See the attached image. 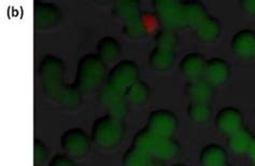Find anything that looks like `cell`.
Here are the masks:
<instances>
[{
	"mask_svg": "<svg viewBox=\"0 0 255 166\" xmlns=\"http://www.w3.org/2000/svg\"><path fill=\"white\" fill-rule=\"evenodd\" d=\"M65 66L62 59L46 55L39 66V77L44 92L63 107L75 109L81 103V92L76 85L64 82Z\"/></svg>",
	"mask_w": 255,
	"mask_h": 166,
	"instance_id": "cell-1",
	"label": "cell"
},
{
	"mask_svg": "<svg viewBox=\"0 0 255 166\" xmlns=\"http://www.w3.org/2000/svg\"><path fill=\"white\" fill-rule=\"evenodd\" d=\"M125 132L123 119L111 115L98 118L92 128V139L99 148L110 150L120 144Z\"/></svg>",
	"mask_w": 255,
	"mask_h": 166,
	"instance_id": "cell-2",
	"label": "cell"
},
{
	"mask_svg": "<svg viewBox=\"0 0 255 166\" xmlns=\"http://www.w3.org/2000/svg\"><path fill=\"white\" fill-rule=\"evenodd\" d=\"M106 74V63L95 54H86L79 61L75 85L80 92L97 89Z\"/></svg>",
	"mask_w": 255,
	"mask_h": 166,
	"instance_id": "cell-3",
	"label": "cell"
},
{
	"mask_svg": "<svg viewBox=\"0 0 255 166\" xmlns=\"http://www.w3.org/2000/svg\"><path fill=\"white\" fill-rule=\"evenodd\" d=\"M98 99L100 104L108 111V115L124 119L128 111L125 92L107 82L99 90Z\"/></svg>",
	"mask_w": 255,
	"mask_h": 166,
	"instance_id": "cell-4",
	"label": "cell"
},
{
	"mask_svg": "<svg viewBox=\"0 0 255 166\" xmlns=\"http://www.w3.org/2000/svg\"><path fill=\"white\" fill-rule=\"evenodd\" d=\"M153 6L157 18L165 28L174 30L184 26L182 2L176 0H155Z\"/></svg>",
	"mask_w": 255,
	"mask_h": 166,
	"instance_id": "cell-5",
	"label": "cell"
},
{
	"mask_svg": "<svg viewBox=\"0 0 255 166\" xmlns=\"http://www.w3.org/2000/svg\"><path fill=\"white\" fill-rule=\"evenodd\" d=\"M138 77L139 69L137 64L130 59H123L114 65L110 70L108 83L125 92L132 83L139 80Z\"/></svg>",
	"mask_w": 255,
	"mask_h": 166,
	"instance_id": "cell-6",
	"label": "cell"
},
{
	"mask_svg": "<svg viewBox=\"0 0 255 166\" xmlns=\"http://www.w3.org/2000/svg\"><path fill=\"white\" fill-rule=\"evenodd\" d=\"M90 138L84 130L73 128L67 130L60 138L63 150L71 158L81 159L90 149Z\"/></svg>",
	"mask_w": 255,
	"mask_h": 166,
	"instance_id": "cell-7",
	"label": "cell"
},
{
	"mask_svg": "<svg viewBox=\"0 0 255 166\" xmlns=\"http://www.w3.org/2000/svg\"><path fill=\"white\" fill-rule=\"evenodd\" d=\"M177 126L178 119L176 115L167 109L154 110L147 118L146 128L159 137H171Z\"/></svg>",
	"mask_w": 255,
	"mask_h": 166,
	"instance_id": "cell-8",
	"label": "cell"
},
{
	"mask_svg": "<svg viewBox=\"0 0 255 166\" xmlns=\"http://www.w3.org/2000/svg\"><path fill=\"white\" fill-rule=\"evenodd\" d=\"M62 13L53 3L36 1L33 5V23L38 29H51L59 23Z\"/></svg>",
	"mask_w": 255,
	"mask_h": 166,
	"instance_id": "cell-9",
	"label": "cell"
},
{
	"mask_svg": "<svg viewBox=\"0 0 255 166\" xmlns=\"http://www.w3.org/2000/svg\"><path fill=\"white\" fill-rule=\"evenodd\" d=\"M214 122H216L217 129L227 136L244 126L243 114L238 108L232 107V106H227L219 110Z\"/></svg>",
	"mask_w": 255,
	"mask_h": 166,
	"instance_id": "cell-10",
	"label": "cell"
},
{
	"mask_svg": "<svg viewBox=\"0 0 255 166\" xmlns=\"http://www.w3.org/2000/svg\"><path fill=\"white\" fill-rule=\"evenodd\" d=\"M232 50L241 58L255 56V31L243 29L234 35L232 39Z\"/></svg>",
	"mask_w": 255,
	"mask_h": 166,
	"instance_id": "cell-11",
	"label": "cell"
},
{
	"mask_svg": "<svg viewBox=\"0 0 255 166\" xmlns=\"http://www.w3.org/2000/svg\"><path fill=\"white\" fill-rule=\"evenodd\" d=\"M207 61L205 57L197 52L186 54L180 62V69L187 80H196L205 75Z\"/></svg>",
	"mask_w": 255,
	"mask_h": 166,
	"instance_id": "cell-12",
	"label": "cell"
},
{
	"mask_svg": "<svg viewBox=\"0 0 255 166\" xmlns=\"http://www.w3.org/2000/svg\"><path fill=\"white\" fill-rule=\"evenodd\" d=\"M231 74V67L223 58L213 57L207 61L204 78L211 85L223 84Z\"/></svg>",
	"mask_w": 255,
	"mask_h": 166,
	"instance_id": "cell-13",
	"label": "cell"
},
{
	"mask_svg": "<svg viewBox=\"0 0 255 166\" xmlns=\"http://www.w3.org/2000/svg\"><path fill=\"white\" fill-rule=\"evenodd\" d=\"M179 149V144L171 137L157 136L152 146L151 158H156L158 160H170L178 155Z\"/></svg>",
	"mask_w": 255,
	"mask_h": 166,
	"instance_id": "cell-14",
	"label": "cell"
},
{
	"mask_svg": "<svg viewBox=\"0 0 255 166\" xmlns=\"http://www.w3.org/2000/svg\"><path fill=\"white\" fill-rule=\"evenodd\" d=\"M213 85L208 82L206 79L199 78L196 80H191L186 84V94L192 99V102L208 103L213 93Z\"/></svg>",
	"mask_w": 255,
	"mask_h": 166,
	"instance_id": "cell-15",
	"label": "cell"
},
{
	"mask_svg": "<svg viewBox=\"0 0 255 166\" xmlns=\"http://www.w3.org/2000/svg\"><path fill=\"white\" fill-rule=\"evenodd\" d=\"M199 160L203 166H224L227 160V154L222 146L210 144L201 149Z\"/></svg>",
	"mask_w": 255,
	"mask_h": 166,
	"instance_id": "cell-16",
	"label": "cell"
},
{
	"mask_svg": "<svg viewBox=\"0 0 255 166\" xmlns=\"http://www.w3.org/2000/svg\"><path fill=\"white\" fill-rule=\"evenodd\" d=\"M252 139L253 135L251 134L250 130H248L245 126H243V128H240L236 132L232 133L231 135H228L227 146L234 154H248V150L250 148Z\"/></svg>",
	"mask_w": 255,
	"mask_h": 166,
	"instance_id": "cell-17",
	"label": "cell"
},
{
	"mask_svg": "<svg viewBox=\"0 0 255 166\" xmlns=\"http://www.w3.org/2000/svg\"><path fill=\"white\" fill-rule=\"evenodd\" d=\"M194 30H195V34L199 40L204 42H212L219 37L221 26L216 17L207 15L203 21L194 27Z\"/></svg>",
	"mask_w": 255,
	"mask_h": 166,
	"instance_id": "cell-18",
	"label": "cell"
},
{
	"mask_svg": "<svg viewBox=\"0 0 255 166\" xmlns=\"http://www.w3.org/2000/svg\"><path fill=\"white\" fill-rule=\"evenodd\" d=\"M121 53L120 42L116 38L107 36L100 39L97 43V55L104 63L117 61Z\"/></svg>",
	"mask_w": 255,
	"mask_h": 166,
	"instance_id": "cell-19",
	"label": "cell"
},
{
	"mask_svg": "<svg viewBox=\"0 0 255 166\" xmlns=\"http://www.w3.org/2000/svg\"><path fill=\"white\" fill-rule=\"evenodd\" d=\"M149 63L151 67L156 71L168 70L174 63V51L155 46L149 55Z\"/></svg>",
	"mask_w": 255,
	"mask_h": 166,
	"instance_id": "cell-20",
	"label": "cell"
},
{
	"mask_svg": "<svg viewBox=\"0 0 255 166\" xmlns=\"http://www.w3.org/2000/svg\"><path fill=\"white\" fill-rule=\"evenodd\" d=\"M182 11L184 26L187 25L195 27L207 16L206 8L199 1L182 2Z\"/></svg>",
	"mask_w": 255,
	"mask_h": 166,
	"instance_id": "cell-21",
	"label": "cell"
},
{
	"mask_svg": "<svg viewBox=\"0 0 255 166\" xmlns=\"http://www.w3.org/2000/svg\"><path fill=\"white\" fill-rule=\"evenodd\" d=\"M147 31H149V25H147L146 18L141 13L124 23V34L130 39L145 37Z\"/></svg>",
	"mask_w": 255,
	"mask_h": 166,
	"instance_id": "cell-22",
	"label": "cell"
},
{
	"mask_svg": "<svg viewBox=\"0 0 255 166\" xmlns=\"http://www.w3.org/2000/svg\"><path fill=\"white\" fill-rule=\"evenodd\" d=\"M150 95V88L141 80H137L125 91L127 102L133 105L143 104Z\"/></svg>",
	"mask_w": 255,
	"mask_h": 166,
	"instance_id": "cell-23",
	"label": "cell"
},
{
	"mask_svg": "<svg viewBox=\"0 0 255 166\" xmlns=\"http://www.w3.org/2000/svg\"><path fill=\"white\" fill-rule=\"evenodd\" d=\"M150 162L151 157L133 145L124 152L122 159L123 166H147Z\"/></svg>",
	"mask_w": 255,
	"mask_h": 166,
	"instance_id": "cell-24",
	"label": "cell"
},
{
	"mask_svg": "<svg viewBox=\"0 0 255 166\" xmlns=\"http://www.w3.org/2000/svg\"><path fill=\"white\" fill-rule=\"evenodd\" d=\"M113 11L118 17L123 19L124 23L140 13L139 4L136 0H119L114 3Z\"/></svg>",
	"mask_w": 255,
	"mask_h": 166,
	"instance_id": "cell-25",
	"label": "cell"
},
{
	"mask_svg": "<svg viewBox=\"0 0 255 166\" xmlns=\"http://www.w3.org/2000/svg\"><path fill=\"white\" fill-rule=\"evenodd\" d=\"M187 115L194 122L206 123L211 118L212 111L208 103L192 102L187 107Z\"/></svg>",
	"mask_w": 255,
	"mask_h": 166,
	"instance_id": "cell-26",
	"label": "cell"
},
{
	"mask_svg": "<svg viewBox=\"0 0 255 166\" xmlns=\"http://www.w3.org/2000/svg\"><path fill=\"white\" fill-rule=\"evenodd\" d=\"M155 42L158 48L174 51L178 44V36L173 29L163 27L156 32Z\"/></svg>",
	"mask_w": 255,
	"mask_h": 166,
	"instance_id": "cell-27",
	"label": "cell"
},
{
	"mask_svg": "<svg viewBox=\"0 0 255 166\" xmlns=\"http://www.w3.org/2000/svg\"><path fill=\"white\" fill-rule=\"evenodd\" d=\"M46 157H48L46 146L40 139H35V143H33V161L36 164H41L45 161Z\"/></svg>",
	"mask_w": 255,
	"mask_h": 166,
	"instance_id": "cell-28",
	"label": "cell"
},
{
	"mask_svg": "<svg viewBox=\"0 0 255 166\" xmlns=\"http://www.w3.org/2000/svg\"><path fill=\"white\" fill-rule=\"evenodd\" d=\"M49 166H76L72 158L68 155L58 154L51 159Z\"/></svg>",
	"mask_w": 255,
	"mask_h": 166,
	"instance_id": "cell-29",
	"label": "cell"
},
{
	"mask_svg": "<svg viewBox=\"0 0 255 166\" xmlns=\"http://www.w3.org/2000/svg\"><path fill=\"white\" fill-rule=\"evenodd\" d=\"M240 6L246 14L255 16V0H243Z\"/></svg>",
	"mask_w": 255,
	"mask_h": 166,
	"instance_id": "cell-30",
	"label": "cell"
},
{
	"mask_svg": "<svg viewBox=\"0 0 255 166\" xmlns=\"http://www.w3.org/2000/svg\"><path fill=\"white\" fill-rule=\"evenodd\" d=\"M248 155H249L250 160L255 164V136H253L250 148H249V150H248Z\"/></svg>",
	"mask_w": 255,
	"mask_h": 166,
	"instance_id": "cell-31",
	"label": "cell"
},
{
	"mask_svg": "<svg viewBox=\"0 0 255 166\" xmlns=\"http://www.w3.org/2000/svg\"><path fill=\"white\" fill-rule=\"evenodd\" d=\"M147 166H164L163 164H160L158 162H150V164Z\"/></svg>",
	"mask_w": 255,
	"mask_h": 166,
	"instance_id": "cell-32",
	"label": "cell"
},
{
	"mask_svg": "<svg viewBox=\"0 0 255 166\" xmlns=\"http://www.w3.org/2000/svg\"><path fill=\"white\" fill-rule=\"evenodd\" d=\"M171 166H186L185 164H182V163H177V164H173Z\"/></svg>",
	"mask_w": 255,
	"mask_h": 166,
	"instance_id": "cell-33",
	"label": "cell"
},
{
	"mask_svg": "<svg viewBox=\"0 0 255 166\" xmlns=\"http://www.w3.org/2000/svg\"><path fill=\"white\" fill-rule=\"evenodd\" d=\"M224 166H233V165H231V164H227V163H226Z\"/></svg>",
	"mask_w": 255,
	"mask_h": 166,
	"instance_id": "cell-34",
	"label": "cell"
}]
</instances>
